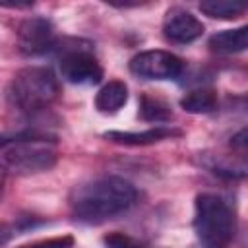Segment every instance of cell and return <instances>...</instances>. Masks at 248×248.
Masks as SVG:
<instances>
[{
  "mask_svg": "<svg viewBox=\"0 0 248 248\" xmlns=\"http://www.w3.org/2000/svg\"><path fill=\"white\" fill-rule=\"evenodd\" d=\"M138 198L136 188L118 176H101L76 186L70 194V209L76 219L103 221L126 211Z\"/></svg>",
  "mask_w": 248,
  "mask_h": 248,
  "instance_id": "6da1fadb",
  "label": "cell"
},
{
  "mask_svg": "<svg viewBox=\"0 0 248 248\" xmlns=\"http://www.w3.org/2000/svg\"><path fill=\"white\" fill-rule=\"evenodd\" d=\"M52 143L54 138L31 130L0 136L4 163L8 169L19 174H35L52 169L56 163V151Z\"/></svg>",
  "mask_w": 248,
  "mask_h": 248,
  "instance_id": "7a4b0ae2",
  "label": "cell"
},
{
  "mask_svg": "<svg viewBox=\"0 0 248 248\" xmlns=\"http://www.w3.org/2000/svg\"><path fill=\"white\" fill-rule=\"evenodd\" d=\"M194 231L202 248H229L236 232L232 207L217 194H200L196 198Z\"/></svg>",
  "mask_w": 248,
  "mask_h": 248,
  "instance_id": "3957f363",
  "label": "cell"
},
{
  "mask_svg": "<svg viewBox=\"0 0 248 248\" xmlns=\"http://www.w3.org/2000/svg\"><path fill=\"white\" fill-rule=\"evenodd\" d=\"M10 101L23 112H37L58 99L60 85L52 70L29 66L19 70L10 83Z\"/></svg>",
  "mask_w": 248,
  "mask_h": 248,
  "instance_id": "277c9868",
  "label": "cell"
},
{
  "mask_svg": "<svg viewBox=\"0 0 248 248\" xmlns=\"http://www.w3.org/2000/svg\"><path fill=\"white\" fill-rule=\"evenodd\" d=\"M60 72L66 81L76 85H95L103 79V68L93 56L89 45L79 46V43L62 48Z\"/></svg>",
  "mask_w": 248,
  "mask_h": 248,
  "instance_id": "5b68a950",
  "label": "cell"
},
{
  "mask_svg": "<svg viewBox=\"0 0 248 248\" xmlns=\"http://www.w3.org/2000/svg\"><path fill=\"white\" fill-rule=\"evenodd\" d=\"M184 62L169 50H143L130 60V72L145 79H174L182 74Z\"/></svg>",
  "mask_w": 248,
  "mask_h": 248,
  "instance_id": "8992f818",
  "label": "cell"
},
{
  "mask_svg": "<svg viewBox=\"0 0 248 248\" xmlns=\"http://www.w3.org/2000/svg\"><path fill=\"white\" fill-rule=\"evenodd\" d=\"M17 41H19L21 52L31 54V56L54 50V46L58 43L56 35H54V25L45 17L23 19L17 27Z\"/></svg>",
  "mask_w": 248,
  "mask_h": 248,
  "instance_id": "52a82bcc",
  "label": "cell"
},
{
  "mask_svg": "<svg viewBox=\"0 0 248 248\" xmlns=\"http://www.w3.org/2000/svg\"><path fill=\"white\" fill-rule=\"evenodd\" d=\"M202 33H203V23L194 14L178 6L167 10L165 19H163V35L169 41L186 45V43L200 39Z\"/></svg>",
  "mask_w": 248,
  "mask_h": 248,
  "instance_id": "ba28073f",
  "label": "cell"
},
{
  "mask_svg": "<svg viewBox=\"0 0 248 248\" xmlns=\"http://www.w3.org/2000/svg\"><path fill=\"white\" fill-rule=\"evenodd\" d=\"M180 130L174 128H165V126H155L143 132H118V130H110L105 134V138L112 143H122V145H149V143H157L161 140H169V138H176L180 136Z\"/></svg>",
  "mask_w": 248,
  "mask_h": 248,
  "instance_id": "9c48e42d",
  "label": "cell"
},
{
  "mask_svg": "<svg viewBox=\"0 0 248 248\" xmlns=\"http://www.w3.org/2000/svg\"><path fill=\"white\" fill-rule=\"evenodd\" d=\"M126 101H128L126 83L120 79H112L99 89V93L95 97V107L103 114H114L126 105Z\"/></svg>",
  "mask_w": 248,
  "mask_h": 248,
  "instance_id": "30bf717a",
  "label": "cell"
},
{
  "mask_svg": "<svg viewBox=\"0 0 248 248\" xmlns=\"http://www.w3.org/2000/svg\"><path fill=\"white\" fill-rule=\"evenodd\" d=\"M248 46V27L240 25L236 29H225L209 37V48L219 54L242 52Z\"/></svg>",
  "mask_w": 248,
  "mask_h": 248,
  "instance_id": "8fae6325",
  "label": "cell"
},
{
  "mask_svg": "<svg viewBox=\"0 0 248 248\" xmlns=\"http://www.w3.org/2000/svg\"><path fill=\"white\" fill-rule=\"evenodd\" d=\"M180 107L192 114H207L217 108V93L207 87L190 91L180 99Z\"/></svg>",
  "mask_w": 248,
  "mask_h": 248,
  "instance_id": "7c38bea8",
  "label": "cell"
},
{
  "mask_svg": "<svg viewBox=\"0 0 248 248\" xmlns=\"http://www.w3.org/2000/svg\"><path fill=\"white\" fill-rule=\"evenodd\" d=\"M140 118L147 122H169L172 118V110L169 103L153 95L140 97Z\"/></svg>",
  "mask_w": 248,
  "mask_h": 248,
  "instance_id": "4fadbf2b",
  "label": "cell"
},
{
  "mask_svg": "<svg viewBox=\"0 0 248 248\" xmlns=\"http://www.w3.org/2000/svg\"><path fill=\"white\" fill-rule=\"evenodd\" d=\"M200 10L213 19H236L246 12L244 4L238 2H223V0H207L200 4Z\"/></svg>",
  "mask_w": 248,
  "mask_h": 248,
  "instance_id": "5bb4252c",
  "label": "cell"
},
{
  "mask_svg": "<svg viewBox=\"0 0 248 248\" xmlns=\"http://www.w3.org/2000/svg\"><path fill=\"white\" fill-rule=\"evenodd\" d=\"M103 244H105V248H149L147 244H143L124 232H108L103 238Z\"/></svg>",
  "mask_w": 248,
  "mask_h": 248,
  "instance_id": "9a60e30c",
  "label": "cell"
},
{
  "mask_svg": "<svg viewBox=\"0 0 248 248\" xmlns=\"http://www.w3.org/2000/svg\"><path fill=\"white\" fill-rule=\"evenodd\" d=\"M74 246V238L70 234H62V236H52V238H43V240H35L29 244H21L17 248H72Z\"/></svg>",
  "mask_w": 248,
  "mask_h": 248,
  "instance_id": "2e32d148",
  "label": "cell"
},
{
  "mask_svg": "<svg viewBox=\"0 0 248 248\" xmlns=\"http://www.w3.org/2000/svg\"><path fill=\"white\" fill-rule=\"evenodd\" d=\"M232 145L238 147V149L244 153V147H246V130H240V132L232 138Z\"/></svg>",
  "mask_w": 248,
  "mask_h": 248,
  "instance_id": "e0dca14e",
  "label": "cell"
},
{
  "mask_svg": "<svg viewBox=\"0 0 248 248\" xmlns=\"http://www.w3.org/2000/svg\"><path fill=\"white\" fill-rule=\"evenodd\" d=\"M8 238H10V232H8V229L0 223V242H6Z\"/></svg>",
  "mask_w": 248,
  "mask_h": 248,
  "instance_id": "ac0fdd59",
  "label": "cell"
},
{
  "mask_svg": "<svg viewBox=\"0 0 248 248\" xmlns=\"http://www.w3.org/2000/svg\"><path fill=\"white\" fill-rule=\"evenodd\" d=\"M2 182H4V172L0 170V188H2Z\"/></svg>",
  "mask_w": 248,
  "mask_h": 248,
  "instance_id": "d6986e66",
  "label": "cell"
}]
</instances>
